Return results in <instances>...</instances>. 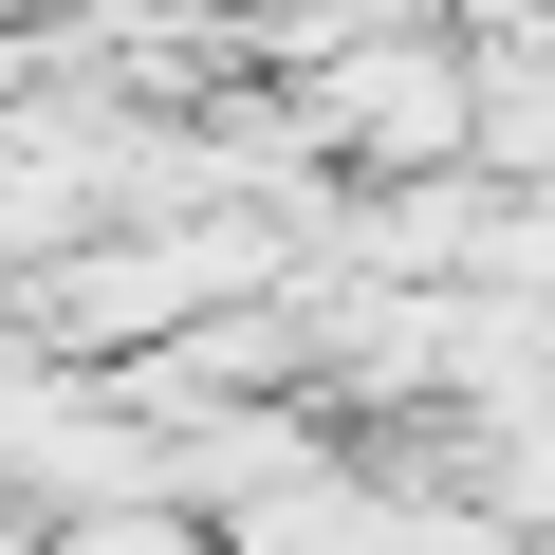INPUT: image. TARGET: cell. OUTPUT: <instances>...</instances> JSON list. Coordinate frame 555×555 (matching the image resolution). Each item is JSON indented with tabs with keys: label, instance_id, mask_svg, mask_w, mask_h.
<instances>
[{
	"label": "cell",
	"instance_id": "1",
	"mask_svg": "<svg viewBox=\"0 0 555 555\" xmlns=\"http://www.w3.org/2000/svg\"><path fill=\"white\" fill-rule=\"evenodd\" d=\"M297 149H371V185L481 167V38H352L297 75Z\"/></svg>",
	"mask_w": 555,
	"mask_h": 555
}]
</instances>
